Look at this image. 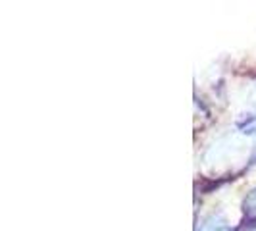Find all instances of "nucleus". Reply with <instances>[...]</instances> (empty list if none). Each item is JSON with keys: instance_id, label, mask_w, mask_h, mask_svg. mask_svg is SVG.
<instances>
[{"instance_id": "nucleus-1", "label": "nucleus", "mask_w": 256, "mask_h": 231, "mask_svg": "<svg viewBox=\"0 0 256 231\" xmlns=\"http://www.w3.org/2000/svg\"><path fill=\"white\" fill-rule=\"evenodd\" d=\"M194 231H231V228H230V224H228V220L224 218V216H220V214H210V216H206V218L196 226Z\"/></svg>"}, {"instance_id": "nucleus-2", "label": "nucleus", "mask_w": 256, "mask_h": 231, "mask_svg": "<svg viewBox=\"0 0 256 231\" xmlns=\"http://www.w3.org/2000/svg\"><path fill=\"white\" fill-rule=\"evenodd\" d=\"M243 216L244 222L256 224V187L244 196L243 200Z\"/></svg>"}]
</instances>
